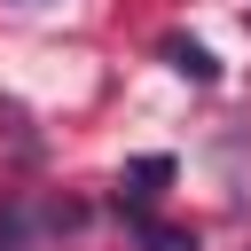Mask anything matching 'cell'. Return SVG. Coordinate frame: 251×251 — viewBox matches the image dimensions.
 <instances>
[{
  "mask_svg": "<svg viewBox=\"0 0 251 251\" xmlns=\"http://www.w3.org/2000/svg\"><path fill=\"white\" fill-rule=\"evenodd\" d=\"M165 63H173L180 78H196V86H212V78H220V63H212L196 39H165Z\"/></svg>",
  "mask_w": 251,
  "mask_h": 251,
  "instance_id": "obj_2",
  "label": "cell"
},
{
  "mask_svg": "<svg viewBox=\"0 0 251 251\" xmlns=\"http://www.w3.org/2000/svg\"><path fill=\"white\" fill-rule=\"evenodd\" d=\"M133 235H141V251H196V235H180L165 220H133Z\"/></svg>",
  "mask_w": 251,
  "mask_h": 251,
  "instance_id": "obj_3",
  "label": "cell"
},
{
  "mask_svg": "<svg viewBox=\"0 0 251 251\" xmlns=\"http://www.w3.org/2000/svg\"><path fill=\"white\" fill-rule=\"evenodd\" d=\"M165 180H173V157H141V165H126V180H118V204H133V212H141V204H149Z\"/></svg>",
  "mask_w": 251,
  "mask_h": 251,
  "instance_id": "obj_1",
  "label": "cell"
}]
</instances>
